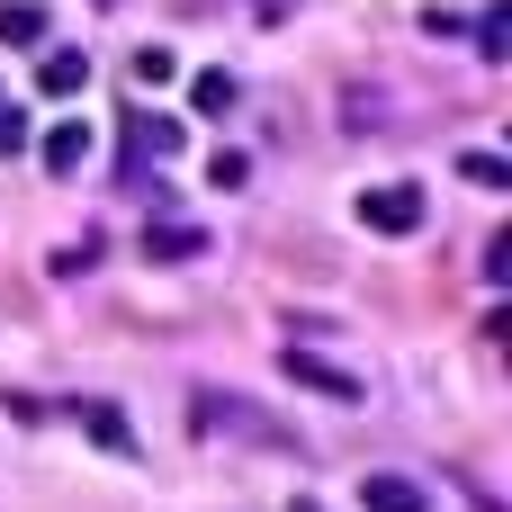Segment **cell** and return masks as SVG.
<instances>
[{
  "mask_svg": "<svg viewBox=\"0 0 512 512\" xmlns=\"http://www.w3.org/2000/svg\"><path fill=\"white\" fill-rule=\"evenodd\" d=\"M135 81H144V90L180 81V54H171V45H135Z\"/></svg>",
  "mask_w": 512,
  "mask_h": 512,
  "instance_id": "obj_13",
  "label": "cell"
},
{
  "mask_svg": "<svg viewBox=\"0 0 512 512\" xmlns=\"http://www.w3.org/2000/svg\"><path fill=\"white\" fill-rule=\"evenodd\" d=\"M459 180H477V189H512V162H504V153H459Z\"/></svg>",
  "mask_w": 512,
  "mask_h": 512,
  "instance_id": "obj_15",
  "label": "cell"
},
{
  "mask_svg": "<svg viewBox=\"0 0 512 512\" xmlns=\"http://www.w3.org/2000/svg\"><path fill=\"white\" fill-rule=\"evenodd\" d=\"M279 369H288V378H297V387H315V396H333V405H360V396H369V387H360V378H351V369H333V360H324V351H297V342H288V351H279Z\"/></svg>",
  "mask_w": 512,
  "mask_h": 512,
  "instance_id": "obj_2",
  "label": "cell"
},
{
  "mask_svg": "<svg viewBox=\"0 0 512 512\" xmlns=\"http://www.w3.org/2000/svg\"><path fill=\"white\" fill-rule=\"evenodd\" d=\"M243 180H252V153L216 144V153H207V189H243Z\"/></svg>",
  "mask_w": 512,
  "mask_h": 512,
  "instance_id": "obj_14",
  "label": "cell"
},
{
  "mask_svg": "<svg viewBox=\"0 0 512 512\" xmlns=\"http://www.w3.org/2000/svg\"><path fill=\"white\" fill-rule=\"evenodd\" d=\"M45 36V9L36 0H0V45H36Z\"/></svg>",
  "mask_w": 512,
  "mask_h": 512,
  "instance_id": "obj_10",
  "label": "cell"
},
{
  "mask_svg": "<svg viewBox=\"0 0 512 512\" xmlns=\"http://www.w3.org/2000/svg\"><path fill=\"white\" fill-rule=\"evenodd\" d=\"M90 261H99V234H81V243H63V252H54V279H81Z\"/></svg>",
  "mask_w": 512,
  "mask_h": 512,
  "instance_id": "obj_16",
  "label": "cell"
},
{
  "mask_svg": "<svg viewBox=\"0 0 512 512\" xmlns=\"http://www.w3.org/2000/svg\"><path fill=\"white\" fill-rule=\"evenodd\" d=\"M477 54H486V63H504V54H512V9H504V0L477 18Z\"/></svg>",
  "mask_w": 512,
  "mask_h": 512,
  "instance_id": "obj_12",
  "label": "cell"
},
{
  "mask_svg": "<svg viewBox=\"0 0 512 512\" xmlns=\"http://www.w3.org/2000/svg\"><path fill=\"white\" fill-rule=\"evenodd\" d=\"M234 99H243V90H234V72H198V81H189V108H198V117H225Z\"/></svg>",
  "mask_w": 512,
  "mask_h": 512,
  "instance_id": "obj_11",
  "label": "cell"
},
{
  "mask_svg": "<svg viewBox=\"0 0 512 512\" xmlns=\"http://www.w3.org/2000/svg\"><path fill=\"white\" fill-rule=\"evenodd\" d=\"M360 504L369 512H432V495L414 477H360Z\"/></svg>",
  "mask_w": 512,
  "mask_h": 512,
  "instance_id": "obj_5",
  "label": "cell"
},
{
  "mask_svg": "<svg viewBox=\"0 0 512 512\" xmlns=\"http://www.w3.org/2000/svg\"><path fill=\"white\" fill-rule=\"evenodd\" d=\"M198 252H207V234H198V225H180V216L144 225V261H198Z\"/></svg>",
  "mask_w": 512,
  "mask_h": 512,
  "instance_id": "obj_3",
  "label": "cell"
},
{
  "mask_svg": "<svg viewBox=\"0 0 512 512\" xmlns=\"http://www.w3.org/2000/svg\"><path fill=\"white\" fill-rule=\"evenodd\" d=\"M81 162H90V126H81V117H63V126L45 135V171H54V180H72Z\"/></svg>",
  "mask_w": 512,
  "mask_h": 512,
  "instance_id": "obj_7",
  "label": "cell"
},
{
  "mask_svg": "<svg viewBox=\"0 0 512 512\" xmlns=\"http://www.w3.org/2000/svg\"><path fill=\"white\" fill-rule=\"evenodd\" d=\"M189 423H198V432H252V441H279L270 423H252V414H243V396H198V414H189Z\"/></svg>",
  "mask_w": 512,
  "mask_h": 512,
  "instance_id": "obj_4",
  "label": "cell"
},
{
  "mask_svg": "<svg viewBox=\"0 0 512 512\" xmlns=\"http://www.w3.org/2000/svg\"><path fill=\"white\" fill-rule=\"evenodd\" d=\"M360 225H369V234H414V225H423V189H414V180L360 189Z\"/></svg>",
  "mask_w": 512,
  "mask_h": 512,
  "instance_id": "obj_1",
  "label": "cell"
},
{
  "mask_svg": "<svg viewBox=\"0 0 512 512\" xmlns=\"http://www.w3.org/2000/svg\"><path fill=\"white\" fill-rule=\"evenodd\" d=\"M126 153H135V162H171V153H180V117H135V126H126Z\"/></svg>",
  "mask_w": 512,
  "mask_h": 512,
  "instance_id": "obj_6",
  "label": "cell"
},
{
  "mask_svg": "<svg viewBox=\"0 0 512 512\" xmlns=\"http://www.w3.org/2000/svg\"><path fill=\"white\" fill-rule=\"evenodd\" d=\"M81 432H90L99 450H117V459H135V423H126L117 405H99V396H90V405H81Z\"/></svg>",
  "mask_w": 512,
  "mask_h": 512,
  "instance_id": "obj_8",
  "label": "cell"
},
{
  "mask_svg": "<svg viewBox=\"0 0 512 512\" xmlns=\"http://www.w3.org/2000/svg\"><path fill=\"white\" fill-rule=\"evenodd\" d=\"M18 144H27V117H18V108H9V99H0V162H9V153H18Z\"/></svg>",
  "mask_w": 512,
  "mask_h": 512,
  "instance_id": "obj_17",
  "label": "cell"
},
{
  "mask_svg": "<svg viewBox=\"0 0 512 512\" xmlns=\"http://www.w3.org/2000/svg\"><path fill=\"white\" fill-rule=\"evenodd\" d=\"M81 81H90V54H72V45H63V54H45V63H36V90H45V99H72V90H81Z\"/></svg>",
  "mask_w": 512,
  "mask_h": 512,
  "instance_id": "obj_9",
  "label": "cell"
}]
</instances>
